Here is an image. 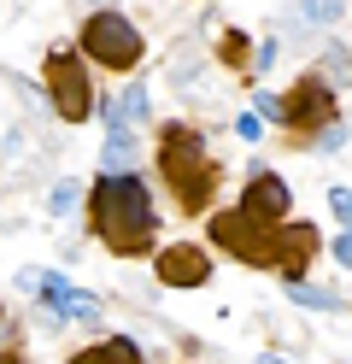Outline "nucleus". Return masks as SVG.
I'll use <instances>...</instances> for the list:
<instances>
[{
    "mask_svg": "<svg viewBox=\"0 0 352 364\" xmlns=\"http://www.w3.org/2000/svg\"><path fill=\"white\" fill-rule=\"evenodd\" d=\"M70 364H147V358H141V347L129 335H112V341H94V347L70 353Z\"/></svg>",
    "mask_w": 352,
    "mask_h": 364,
    "instance_id": "nucleus-11",
    "label": "nucleus"
},
{
    "mask_svg": "<svg viewBox=\"0 0 352 364\" xmlns=\"http://www.w3.org/2000/svg\"><path fill=\"white\" fill-rule=\"evenodd\" d=\"M77 200H82V188L65 176V182H53V194H47V212H53V218H65L70 206H77Z\"/></svg>",
    "mask_w": 352,
    "mask_h": 364,
    "instance_id": "nucleus-19",
    "label": "nucleus"
},
{
    "mask_svg": "<svg viewBox=\"0 0 352 364\" xmlns=\"http://www.w3.org/2000/svg\"><path fill=\"white\" fill-rule=\"evenodd\" d=\"M36 300H41V317H47V329H65V323H70V282L59 277V270L36 277Z\"/></svg>",
    "mask_w": 352,
    "mask_h": 364,
    "instance_id": "nucleus-10",
    "label": "nucleus"
},
{
    "mask_svg": "<svg viewBox=\"0 0 352 364\" xmlns=\"http://www.w3.org/2000/svg\"><path fill=\"white\" fill-rule=\"evenodd\" d=\"M218 59L229 65L235 77H247V82H252V48H247V30H235V24H229V30L218 36Z\"/></svg>",
    "mask_w": 352,
    "mask_h": 364,
    "instance_id": "nucleus-14",
    "label": "nucleus"
},
{
    "mask_svg": "<svg viewBox=\"0 0 352 364\" xmlns=\"http://www.w3.org/2000/svg\"><path fill=\"white\" fill-rule=\"evenodd\" d=\"M159 171H164L182 212H206L211 194H218V165H211L206 135L194 124H164L159 129Z\"/></svg>",
    "mask_w": 352,
    "mask_h": 364,
    "instance_id": "nucleus-2",
    "label": "nucleus"
},
{
    "mask_svg": "<svg viewBox=\"0 0 352 364\" xmlns=\"http://www.w3.org/2000/svg\"><path fill=\"white\" fill-rule=\"evenodd\" d=\"M276 53H282V41L270 36V41H258V53H252V77H265L270 65H276Z\"/></svg>",
    "mask_w": 352,
    "mask_h": 364,
    "instance_id": "nucleus-23",
    "label": "nucleus"
},
{
    "mask_svg": "<svg viewBox=\"0 0 352 364\" xmlns=\"http://www.w3.org/2000/svg\"><path fill=\"white\" fill-rule=\"evenodd\" d=\"M247 171H252V176H247V194H241L247 206L265 212V218H294V188H288V182H282L265 159H252Z\"/></svg>",
    "mask_w": 352,
    "mask_h": 364,
    "instance_id": "nucleus-9",
    "label": "nucleus"
},
{
    "mask_svg": "<svg viewBox=\"0 0 352 364\" xmlns=\"http://www.w3.org/2000/svg\"><path fill=\"white\" fill-rule=\"evenodd\" d=\"M288 300L311 306V311H346V300H341V294H329V288H305V282H288Z\"/></svg>",
    "mask_w": 352,
    "mask_h": 364,
    "instance_id": "nucleus-18",
    "label": "nucleus"
},
{
    "mask_svg": "<svg viewBox=\"0 0 352 364\" xmlns=\"http://www.w3.org/2000/svg\"><path fill=\"white\" fill-rule=\"evenodd\" d=\"M70 323H100V300H94V294H77V288H70Z\"/></svg>",
    "mask_w": 352,
    "mask_h": 364,
    "instance_id": "nucleus-20",
    "label": "nucleus"
},
{
    "mask_svg": "<svg viewBox=\"0 0 352 364\" xmlns=\"http://www.w3.org/2000/svg\"><path fill=\"white\" fill-rule=\"evenodd\" d=\"M329 212H335L341 230H352V188H329Z\"/></svg>",
    "mask_w": 352,
    "mask_h": 364,
    "instance_id": "nucleus-21",
    "label": "nucleus"
},
{
    "mask_svg": "<svg viewBox=\"0 0 352 364\" xmlns=\"http://www.w3.org/2000/svg\"><path fill=\"white\" fill-rule=\"evenodd\" d=\"M335 118H341V112H335V88H329L317 71L299 77L288 95H282V124L299 129V135H317L323 124H335Z\"/></svg>",
    "mask_w": 352,
    "mask_h": 364,
    "instance_id": "nucleus-6",
    "label": "nucleus"
},
{
    "mask_svg": "<svg viewBox=\"0 0 352 364\" xmlns=\"http://www.w3.org/2000/svg\"><path fill=\"white\" fill-rule=\"evenodd\" d=\"M323 253V235H317V223H305V218H288L276 230V247H270V270L282 282H299L305 277V264H311Z\"/></svg>",
    "mask_w": 352,
    "mask_h": 364,
    "instance_id": "nucleus-7",
    "label": "nucleus"
},
{
    "mask_svg": "<svg viewBox=\"0 0 352 364\" xmlns=\"http://www.w3.org/2000/svg\"><path fill=\"white\" fill-rule=\"evenodd\" d=\"M82 53L106 71H135L141 53H147V36H141L135 18H124L117 6H94L82 24Z\"/></svg>",
    "mask_w": 352,
    "mask_h": 364,
    "instance_id": "nucleus-3",
    "label": "nucleus"
},
{
    "mask_svg": "<svg viewBox=\"0 0 352 364\" xmlns=\"http://www.w3.org/2000/svg\"><path fill=\"white\" fill-rule=\"evenodd\" d=\"M258 118H265V124H282V95H258Z\"/></svg>",
    "mask_w": 352,
    "mask_h": 364,
    "instance_id": "nucleus-25",
    "label": "nucleus"
},
{
    "mask_svg": "<svg viewBox=\"0 0 352 364\" xmlns=\"http://www.w3.org/2000/svg\"><path fill=\"white\" fill-rule=\"evenodd\" d=\"M41 77H47V100H53L59 118L65 124H88V112H94V77H88V65L59 48V53H47Z\"/></svg>",
    "mask_w": 352,
    "mask_h": 364,
    "instance_id": "nucleus-5",
    "label": "nucleus"
},
{
    "mask_svg": "<svg viewBox=\"0 0 352 364\" xmlns=\"http://www.w3.org/2000/svg\"><path fill=\"white\" fill-rule=\"evenodd\" d=\"M235 135H241V141H258V135H265V118H258V112H241V118H235Z\"/></svg>",
    "mask_w": 352,
    "mask_h": 364,
    "instance_id": "nucleus-24",
    "label": "nucleus"
},
{
    "mask_svg": "<svg viewBox=\"0 0 352 364\" xmlns=\"http://www.w3.org/2000/svg\"><path fill=\"white\" fill-rule=\"evenodd\" d=\"M141 159V135L135 129H112L106 135V153H100V171H129Z\"/></svg>",
    "mask_w": 352,
    "mask_h": 364,
    "instance_id": "nucleus-13",
    "label": "nucleus"
},
{
    "mask_svg": "<svg viewBox=\"0 0 352 364\" xmlns=\"http://www.w3.org/2000/svg\"><path fill=\"white\" fill-rule=\"evenodd\" d=\"M341 12H346V0H299L305 30H335V24H341Z\"/></svg>",
    "mask_w": 352,
    "mask_h": 364,
    "instance_id": "nucleus-17",
    "label": "nucleus"
},
{
    "mask_svg": "<svg viewBox=\"0 0 352 364\" xmlns=\"http://www.w3.org/2000/svg\"><path fill=\"white\" fill-rule=\"evenodd\" d=\"M288 218H265V212H252L247 200H235L229 212L211 218V241L223 247V253H235L241 264H258V270H270V247H276V230Z\"/></svg>",
    "mask_w": 352,
    "mask_h": 364,
    "instance_id": "nucleus-4",
    "label": "nucleus"
},
{
    "mask_svg": "<svg viewBox=\"0 0 352 364\" xmlns=\"http://www.w3.org/2000/svg\"><path fill=\"white\" fill-rule=\"evenodd\" d=\"M317 147H323V153H341V147H346V124H341V118L323 124V129H317Z\"/></svg>",
    "mask_w": 352,
    "mask_h": 364,
    "instance_id": "nucleus-22",
    "label": "nucleus"
},
{
    "mask_svg": "<svg viewBox=\"0 0 352 364\" xmlns=\"http://www.w3.org/2000/svg\"><path fill=\"white\" fill-rule=\"evenodd\" d=\"M153 118V100H147V82H129L124 95H117V129H141Z\"/></svg>",
    "mask_w": 352,
    "mask_h": 364,
    "instance_id": "nucleus-16",
    "label": "nucleus"
},
{
    "mask_svg": "<svg viewBox=\"0 0 352 364\" xmlns=\"http://www.w3.org/2000/svg\"><path fill=\"white\" fill-rule=\"evenodd\" d=\"M317 77L335 88V95H341V88H352V48H346V41L329 36V48H323V59H317Z\"/></svg>",
    "mask_w": 352,
    "mask_h": 364,
    "instance_id": "nucleus-12",
    "label": "nucleus"
},
{
    "mask_svg": "<svg viewBox=\"0 0 352 364\" xmlns=\"http://www.w3.org/2000/svg\"><path fill=\"white\" fill-rule=\"evenodd\" d=\"M258 364H288V358H282V353H265V358H258Z\"/></svg>",
    "mask_w": 352,
    "mask_h": 364,
    "instance_id": "nucleus-27",
    "label": "nucleus"
},
{
    "mask_svg": "<svg viewBox=\"0 0 352 364\" xmlns=\"http://www.w3.org/2000/svg\"><path fill=\"white\" fill-rule=\"evenodd\" d=\"M153 270H159L164 288H206V282H211V253L182 241V247H164Z\"/></svg>",
    "mask_w": 352,
    "mask_h": 364,
    "instance_id": "nucleus-8",
    "label": "nucleus"
},
{
    "mask_svg": "<svg viewBox=\"0 0 352 364\" xmlns=\"http://www.w3.org/2000/svg\"><path fill=\"white\" fill-rule=\"evenodd\" d=\"M88 200V230L100 235L112 253H147L153 247V230H159V218H153V194H147V182L129 176V171H106V176H94V188L82 194Z\"/></svg>",
    "mask_w": 352,
    "mask_h": 364,
    "instance_id": "nucleus-1",
    "label": "nucleus"
},
{
    "mask_svg": "<svg viewBox=\"0 0 352 364\" xmlns=\"http://www.w3.org/2000/svg\"><path fill=\"white\" fill-rule=\"evenodd\" d=\"M94 6H106V0H88V12H94Z\"/></svg>",
    "mask_w": 352,
    "mask_h": 364,
    "instance_id": "nucleus-28",
    "label": "nucleus"
},
{
    "mask_svg": "<svg viewBox=\"0 0 352 364\" xmlns=\"http://www.w3.org/2000/svg\"><path fill=\"white\" fill-rule=\"evenodd\" d=\"M200 71H206V48L200 41H176L171 48V82L188 88V82H200Z\"/></svg>",
    "mask_w": 352,
    "mask_h": 364,
    "instance_id": "nucleus-15",
    "label": "nucleus"
},
{
    "mask_svg": "<svg viewBox=\"0 0 352 364\" xmlns=\"http://www.w3.org/2000/svg\"><path fill=\"white\" fill-rule=\"evenodd\" d=\"M329 259H335V264H346V270H352V230H346V235H341L335 247H329Z\"/></svg>",
    "mask_w": 352,
    "mask_h": 364,
    "instance_id": "nucleus-26",
    "label": "nucleus"
}]
</instances>
